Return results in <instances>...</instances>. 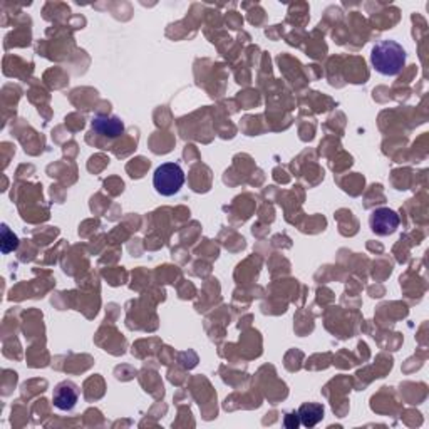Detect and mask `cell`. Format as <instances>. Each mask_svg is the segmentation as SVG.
Masks as SVG:
<instances>
[{"label": "cell", "mask_w": 429, "mask_h": 429, "mask_svg": "<svg viewBox=\"0 0 429 429\" xmlns=\"http://www.w3.org/2000/svg\"><path fill=\"white\" fill-rule=\"evenodd\" d=\"M370 62L382 76H398L406 66V51L396 40H381L372 47Z\"/></svg>", "instance_id": "1"}, {"label": "cell", "mask_w": 429, "mask_h": 429, "mask_svg": "<svg viewBox=\"0 0 429 429\" xmlns=\"http://www.w3.org/2000/svg\"><path fill=\"white\" fill-rule=\"evenodd\" d=\"M185 185V172L180 165L165 163L158 166L153 174V186L163 197H173Z\"/></svg>", "instance_id": "2"}, {"label": "cell", "mask_w": 429, "mask_h": 429, "mask_svg": "<svg viewBox=\"0 0 429 429\" xmlns=\"http://www.w3.org/2000/svg\"><path fill=\"white\" fill-rule=\"evenodd\" d=\"M370 230L376 235L386 236L398 230L399 227V215L391 208H377L369 216Z\"/></svg>", "instance_id": "3"}, {"label": "cell", "mask_w": 429, "mask_h": 429, "mask_svg": "<svg viewBox=\"0 0 429 429\" xmlns=\"http://www.w3.org/2000/svg\"><path fill=\"white\" fill-rule=\"evenodd\" d=\"M77 399H79V393L74 382L64 381L61 382V384H57L56 389H54L52 402L57 409L61 411L74 409V406L77 404Z\"/></svg>", "instance_id": "4"}, {"label": "cell", "mask_w": 429, "mask_h": 429, "mask_svg": "<svg viewBox=\"0 0 429 429\" xmlns=\"http://www.w3.org/2000/svg\"><path fill=\"white\" fill-rule=\"evenodd\" d=\"M93 131L98 133L99 136L104 137H118L124 133V124L123 121L116 116H96L91 123Z\"/></svg>", "instance_id": "5"}, {"label": "cell", "mask_w": 429, "mask_h": 429, "mask_svg": "<svg viewBox=\"0 0 429 429\" xmlns=\"http://www.w3.org/2000/svg\"><path fill=\"white\" fill-rule=\"evenodd\" d=\"M301 423L306 428H314L315 424H319L324 418V406L317 402H306L302 404L301 409L297 411Z\"/></svg>", "instance_id": "6"}, {"label": "cell", "mask_w": 429, "mask_h": 429, "mask_svg": "<svg viewBox=\"0 0 429 429\" xmlns=\"http://www.w3.org/2000/svg\"><path fill=\"white\" fill-rule=\"evenodd\" d=\"M19 247V239L14 232L7 227L6 223L2 225V253H10Z\"/></svg>", "instance_id": "7"}, {"label": "cell", "mask_w": 429, "mask_h": 429, "mask_svg": "<svg viewBox=\"0 0 429 429\" xmlns=\"http://www.w3.org/2000/svg\"><path fill=\"white\" fill-rule=\"evenodd\" d=\"M299 421H301V418H299L297 412H292V414H287L285 416V421H283V424H285L287 428L295 429V428L299 426Z\"/></svg>", "instance_id": "8"}]
</instances>
